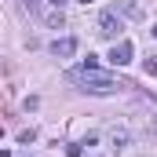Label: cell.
I'll return each mask as SVG.
<instances>
[{"mask_svg":"<svg viewBox=\"0 0 157 157\" xmlns=\"http://www.w3.org/2000/svg\"><path fill=\"white\" fill-rule=\"evenodd\" d=\"M70 80H73V84H80V91H91V95H110V91L124 88L117 77L99 73L95 66H77V70H70Z\"/></svg>","mask_w":157,"mask_h":157,"instance_id":"6da1fadb","label":"cell"},{"mask_svg":"<svg viewBox=\"0 0 157 157\" xmlns=\"http://www.w3.org/2000/svg\"><path fill=\"white\" fill-rule=\"evenodd\" d=\"M99 33H102V37H110V40L121 37V18L113 15V11H102V15H99Z\"/></svg>","mask_w":157,"mask_h":157,"instance_id":"7a4b0ae2","label":"cell"},{"mask_svg":"<svg viewBox=\"0 0 157 157\" xmlns=\"http://www.w3.org/2000/svg\"><path fill=\"white\" fill-rule=\"evenodd\" d=\"M132 55H135L132 40H117V44H113V51H110V62H113V66H128V62H132Z\"/></svg>","mask_w":157,"mask_h":157,"instance_id":"3957f363","label":"cell"},{"mask_svg":"<svg viewBox=\"0 0 157 157\" xmlns=\"http://www.w3.org/2000/svg\"><path fill=\"white\" fill-rule=\"evenodd\" d=\"M51 55H55V59H73V55H77V40H73V37L51 40Z\"/></svg>","mask_w":157,"mask_h":157,"instance_id":"277c9868","label":"cell"},{"mask_svg":"<svg viewBox=\"0 0 157 157\" xmlns=\"http://www.w3.org/2000/svg\"><path fill=\"white\" fill-rule=\"evenodd\" d=\"M66 157H84V143H70L66 146Z\"/></svg>","mask_w":157,"mask_h":157,"instance_id":"5b68a950","label":"cell"},{"mask_svg":"<svg viewBox=\"0 0 157 157\" xmlns=\"http://www.w3.org/2000/svg\"><path fill=\"white\" fill-rule=\"evenodd\" d=\"M33 139H37V132H33V128H26V132H18V143H26V146H29Z\"/></svg>","mask_w":157,"mask_h":157,"instance_id":"8992f818","label":"cell"},{"mask_svg":"<svg viewBox=\"0 0 157 157\" xmlns=\"http://www.w3.org/2000/svg\"><path fill=\"white\" fill-rule=\"evenodd\" d=\"M22 11H29V15H37V11H40V0H22Z\"/></svg>","mask_w":157,"mask_h":157,"instance_id":"52a82bcc","label":"cell"},{"mask_svg":"<svg viewBox=\"0 0 157 157\" xmlns=\"http://www.w3.org/2000/svg\"><path fill=\"white\" fill-rule=\"evenodd\" d=\"M146 73H154V77H157V55H146Z\"/></svg>","mask_w":157,"mask_h":157,"instance_id":"ba28073f","label":"cell"},{"mask_svg":"<svg viewBox=\"0 0 157 157\" xmlns=\"http://www.w3.org/2000/svg\"><path fill=\"white\" fill-rule=\"evenodd\" d=\"M128 143V132H113V146H124Z\"/></svg>","mask_w":157,"mask_h":157,"instance_id":"9c48e42d","label":"cell"},{"mask_svg":"<svg viewBox=\"0 0 157 157\" xmlns=\"http://www.w3.org/2000/svg\"><path fill=\"white\" fill-rule=\"evenodd\" d=\"M48 4H51V7H59V11H62V4H66V0H48Z\"/></svg>","mask_w":157,"mask_h":157,"instance_id":"30bf717a","label":"cell"},{"mask_svg":"<svg viewBox=\"0 0 157 157\" xmlns=\"http://www.w3.org/2000/svg\"><path fill=\"white\" fill-rule=\"evenodd\" d=\"M80 4H91V0H80Z\"/></svg>","mask_w":157,"mask_h":157,"instance_id":"8fae6325","label":"cell"},{"mask_svg":"<svg viewBox=\"0 0 157 157\" xmlns=\"http://www.w3.org/2000/svg\"><path fill=\"white\" fill-rule=\"evenodd\" d=\"M154 37H157V26H154Z\"/></svg>","mask_w":157,"mask_h":157,"instance_id":"7c38bea8","label":"cell"}]
</instances>
